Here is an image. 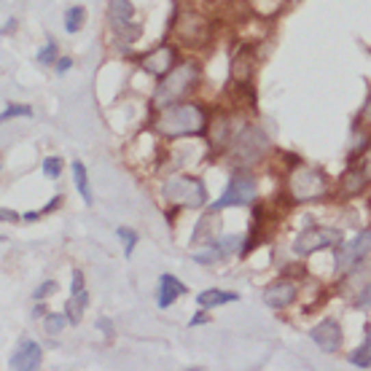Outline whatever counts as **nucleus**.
Returning <instances> with one entry per match:
<instances>
[{
    "mask_svg": "<svg viewBox=\"0 0 371 371\" xmlns=\"http://www.w3.org/2000/svg\"><path fill=\"white\" fill-rule=\"evenodd\" d=\"M358 307H371V283H369V288L361 294V298H358Z\"/></svg>",
    "mask_w": 371,
    "mask_h": 371,
    "instance_id": "obj_29",
    "label": "nucleus"
},
{
    "mask_svg": "<svg viewBox=\"0 0 371 371\" xmlns=\"http://www.w3.org/2000/svg\"><path fill=\"white\" fill-rule=\"evenodd\" d=\"M288 191L296 202H309V199H320L329 191V181L320 170L315 167H296L288 175Z\"/></svg>",
    "mask_w": 371,
    "mask_h": 371,
    "instance_id": "obj_5",
    "label": "nucleus"
},
{
    "mask_svg": "<svg viewBox=\"0 0 371 371\" xmlns=\"http://www.w3.org/2000/svg\"><path fill=\"white\" fill-rule=\"evenodd\" d=\"M366 183H369V175H366L363 170H353V172L344 175L342 191H344V194H361V191L366 188Z\"/></svg>",
    "mask_w": 371,
    "mask_h": 371,
    "instance_id": "obj_19",
    "label": "nucleus"
},
{
    "mask_svg": "<svg viewBox=\"0 0 371 371\" xmlns=\"http://www.w3.org/2000/svg\"><path fill=\"white\" fill-rule=\"evenodd\" d=\"M162 194L167 202L178 205V207H202L207 194H205V183L196 181V178H186V175H175L170 181H164L162 186Z\"/></svg>",
    "mask_w": 371,
    "mask_h": 371,
    "instance_id": "obj_3",
    "label": "nucleus"
},
{
    "mask_svg": "<svg viewBox=\"0 0 371 371\" xmlns=\"http://www.w3.org/2000/svg\"><path fill=\"white\" fill-rule=\"evenodd\" d=\"M3 221H16V216L11 210H3Z\"/></svg>",
    "mask_w": 371,
    "mask_h": 371,
    "instance_id": "obj_32",
    "label": "nucleus"
},
{
    "mask_svg": "<svg viewBox=\"0 0 371 371\" xmlns=\"http://www.w3.org/2000/svg\"><path fill=\"white\" fill-rule=\"evenodd\" d=\"M196 81H199V68H196V62H183L181 68H172L170 73L162 78V84H159V89H156V94H153L156 108H170V105H175Z\"/></svg>",
    "mask_w": 371,
    "mask_h": 371,
    "instance_id": "obj_2",
    "label": "nucleus"
},
{
    "mask_svg": "<svg viewBox=\"0 0 371 371\" xmlns=\"http://www.w3.org/2000/svg\"><path fill=\"white\" fill-rule=\"evenodd\" d=\"M350 363H353V366H358V369H369L371 366V326L366 329V339H363V344H361L358 350H353Z\"/></svg>",
    "mask_w": 371,
    "mask_h": 371,
    "instance_id": "obj_18",
    "label": "nucleus"
},
{
    "mask_svg": "<svg viewBox=\"0 0 371 371\" xmlns=\"http://www.w3.org/2000/svg\"><path fill=\"white\" fill-rule=\"evenodd\" d=\"M186 294V285L178 280V277H172V274H162L159 277V294H156V304L162 307V309H167L172 301L178 296H183Z\"/></svg>",
    "mask_w": 371,
    "mask_h": 371,
    "instance_id": "obj_14",
    "label": "nucleus"
},
{
    "mask_svg": "<svg viewBox=\"0 0 371 371\" xmlns=\"http://www.w3.org/2000/svg\"><path fill=\"white\" fill-rule=\"evenodd\" d=\"M266 149H269V140L259 127H242V132L234 140V162L240 167H248L256 159H261Z\"/></svg>",
    "mask_w": 371,
    "mask_h": 371,
    "instance_id": "obj_6",
    "label": "nucleus"
},
{
    "mask_svg": "<svg viewBox=\"0 0 371 371\" xmlns=\"http://www.w3.org/2000/svg\"><path fill=\"white\" fill-rule=\"evenodd\" d=\"M65 323H71L68 315H46V331L49 334H60L65 329Z\"/></svg>",
    "mask_w": 371,
    "mask_h": 371,
    "instance_id": "obj_24",
    "label": "nucleus"
},
{
    "mask_svg": "<svg viewBox=\"0 0 371 371\" xmlns=\"http://www.w3.org/2000/svg\"><path fill=\"white\" fill-rule=\"evenodd\" d=\"M84 16H86V11H84L81 5H73V8L65 14V30H68V33H78L81 25H84Z\"/></svg>",
    "mask_w": 371,
    "mask_h": 371,
    "instance_id": "obj_20",
    "label": "nucleus"
},
{
    "mask_svg": "<svg viewBox=\"0 0 371 371\" xmlns=\"http://www.w3.org/2000/svg\"><path fill=\"white\" fill-rule=\"evenodd\" d=\"M8 366L16 371H30L40 366V347L33 339H22L14 350V355L8 358Z\"/></svg>",
    "mask_w": 371,
    "mask_h": 371,
    "instance_id": "obj_9",
    "label": "nucleus"
},
{
    "mask_svg": "<svg viewBox=\"0 0 371 371\" xmlns=\"http://www.w3.org/2000/svg\"><path fill=\"white\" fill-rule=\"evenodd\" d=\"M309 339L323 350V353H336L339 344H342V329L336 320H323L318 323L312 331H309Z\"/></svg>",
    "mask_w": 371,
    "mask_h": 371,
    "instance_id": "obj_11",
    "label": "nucleus"
},
{
    "mask_svg": "<svg viewBox=\"0 0 371 371\" xmlns=\"http://www.w3.org/2000/svg\"><path fill=\"white\" fill-rule=\"evenodd\" d=\"M156 129L170 138H186L205 129V111L199 105H170L162 108V116L156 118Z\"/></svg>",
    "mask_w": 371,
    "mask_h": 371,
    "instance_id": "obj_1",
    "label": "nucleus"
},
{
    "mask_svg": "<svg viewBox=\"0 0 371 371\" xmlns=\"http://www.w3.org/2000/svg\"><path fill=\"white\" fill-rule=\"evenodd\" d=\"M140 65L153 75H167L175 68V51L170 46H159L156 51H151L149 57H143Z\"/></svg>",
    "mask_w": 371,
    "mask_h": 371,
    "instance_id": "obj_13",
    "label": "nucleus"
},
{
    "mask_svg": "<svg viewBox=\"0 0 371 371\" xmlns=\"http://www.w3.org/2000/svg\"><path fill=\"white\" fill-rule=\"evenodd\" d=\"M86 307H89V291H86L84 274L75 269V272H73V283H71V301H68V309H65V315L71 318V323H78Z\"/></svg>",
    "mask_w": 371,
    "mask_h": 371,
    "instance_id": "obj_10",
    "label": "nucleus"
},
{
    "mask_svg": "<svg viewBox=\"0 0 371 371\" xmlns=\"http://www.w3.org/2000/svg\"><path fill=\"white\" fill-rule=\"evenodd\" d=\"M342 242V234L336 229H307L301 231L294 242V251L298 256H309L320 248H331V245H339Z\"/></svg>",
    "mask_w": 371,
    "mask_h": 371,
    "instance_id": "obj_8",
    "label": "nucleus"
},
{
    "mask_svg": "<svg viewBox=\"0 0 371 371\" xmlns=\"http://www.w3.org/2000/svg\"><path fill=\"white\" fill-rule=\"evenodd\" d=\"M116 234L121 237V242H124V256L129 259V256H132V251H135V245H138V234H135L132 229H127V226H121Z\"/></svg>",
    "mask_w": 371,
    "mask_h": 371,
    "instance_id": "obj_22",
    "label": "nucleus"
},
{
    "mask_svg": "<svg viewBox=\"0 0 371 371\" xmlns=\"http://www.w3.org/2000/svg\"><path fill=\"white\" fill-rule=\"evenodd\" d=\"M54 60H57V46L49 40V43L38 51V62H40V65H54Z\"/></svg>",
    "mask_w": 371,
    "mask_h": 371,
    "instance_id": "obj_25",
    "label": "nucleus"
},
{
    "mask_svg": "<svg viewBox=\"0 0 371 371\" xmlns=\"http://www.w3.org/2000/svg\"><path fill=\"white\" fill-rule=\"evenodd\" d=\"M16 116H33V108H30V105H8L0 118L8 121V118H16Z\"/></svg>",
    "mask_w": 371,
    "mask_h": 371,
    "instance_id": "obj_27",
    "label": "nucleus"
},
{
    "mask_svg": "<svg viewBox=\"0 0 371 371\" xmlns=\"http://www.w3.org/2000/svg\"><path fill=\"white\" fill-rule=\"evenodd\" d=\"M71 65H73V60H68V57H65V60H60L57 71H60V73H68V71H71Z\"/></svg>",
    "mask_w": 371,
    "mask_h": 371,
    "instance_id": "obj_30",
    "label": "nucleus"
},
{
    "mask_svg": "<svg viewBox=\"0 0 371 371\" xmlns=\"http://www.w3.org/2000/svg\"><path fill=\"white\" fill-rule=\"evenodd\" d=\"M216 245L221 248V253L223 256H229V253H234L242 242H240V237H221V240H216Z\"/></svg>",
    "mask_w": 371,
    "mask_h": 371,
    "instance_id": "obj_26",
    "label": "nucleus"
},
{
    "mask_svg": "<svg viewBox=\"0 0 371 371\" xmlns=\"http://www.w3.org/2000/svg\"><path fill=\"white\" fill-rule=\"evenodd\" d=\"M60 172H62V159L49 156V159L43 162V175H46V178H51V181H57V178H60Z\"/></svg>",
    "mask_w": 371,
    "mask_h": 371,
    "instance_id": "obj_23",
    "label": "nucleus"
},
{
    "mask_svg": "<svg viewBox=\"0 0 371 371\" xmlns=\"http://www.w3.org/2000/svg\"><path fill=\"white\" fill-rule=\"evenodd\" d=\"M54 288H57V283H54V280H49V283H43V285H40V288H38L36 294H33V298H36V301H40V298L46 296V294H51V291H54Z\"/></svg>",
    "mask_w": 371,
    "mask_h": 371,
    "instance_id": "obj_28",
    "label": "nucleus"
},
{
    "mask_svg": "<svg viewBox=\"0 0 371 371\" xmlns=\"http://www.w3.org/2000/svg\"><path fill=\"white\" fill-rule=\"evenodd\" d=\"M73 181H75V188H78V194H81V199H84L86 205H92V188H89V175H86V167H84L81 162H73Z\"/></svg>",
    "mask_w": 371,
    "mask_h": 371,
    "instance_id": "obj_17",
    "label": "nucleus"
},
{
    "mask_svg": "<svg viewBox=\"0 0 371 371\" xmlns=\"http://www.w3.org/2000/svg\"><path fill=\"white\" fill-rule=\"evenodd\" d=\"M253 199H256V178L251 172H245V167H240L231 175L221 199L210 205V213H218L223 207H242V205H251Z\"/></svg>",
    "mask_w": 371,
    "mask_h": 371,
    "instance_id": "obj_4",
    "label": "nucleus"
},
{
    "mask_svg": "<svg viewBox=\"0 0 371 371\" xmlns=\"http://www.w3.org/2000/svg\"><path fill=\"white\" fill-rule=\"evenodd\" d=\"M199 323H207V315H205V312H196V315L191 318V326H199Z\"/></svg>",
    "mask_w": 371,
    "mask_h": 371,
    "instance_id": "obj_31",
    "label": "nucleus"
},
{
    "mask_svg": "<svg viewBox=\"0 0 371 371\" xmlns=\"http://www.w3.org/2000/svg\"><path fill=\"white\" fill-rule=\"evenodd\" d=\"M218 259H223V253L216 242H213L210 248H205V251H196V253H194V261H196V264H213V261H218Z\"/></svg>",
    "mask_w": 371,
    "mask_h": 371,
    "instance_id": "obj_21",
    "label": "nucleus"
},
{
    "mask_svg": "<svg viewBox=\"0 0 371 371\" xmlns=\"http://www.w3.org/2000/svg\"><path fill=\"white\" fill-rule=\"evenodd\" d=\"M199 307L202 309H210V307H223V304H231V301H240V296L234 294V291H218V288H207V291H202L199 296Z\"/></svg>",
    "mask_w": 371,
    "mask_h": 371,
    "instance_id": "obj_16",
    "label": "nucleus"
},
{
    "mask_svg": "<svg viewBox=\"0 0 371 371\" xmlns=\"http://www.w3.org/2000/svg\"><path fill=\"white\" fill-rule=\"evenodd\" d=\"M371 251V229L366 231H361L344 251H342V256L336 259V269H347V266H355L358 261L363 259L366 253Z\"/></svg>",
    "mask_w": 371,
    "mask_h": 371,
    "instance_id": "obj_12",
    "label": "nucleus"
},
{
    "mask_svg": "<svg viewBox=\"0 0 371 371\" xmlns=\"http://www.w3.org/2000/svg\"><path fill=\"white\" fill-rule=\"evenodd\" d=\"M294 298H296V285H291V283H277V285H269L264 291V304L272 307V309H283Z\"/></svg>",
    "mask_w": 371,
    "mask_h": 371,
    "instance_id": "obj_15",
    "label": "nucleus"
},
{
    "mask_svg": "<svg viewBox=\"0 0 371 371\" xmlns=\"http://www.w3.org/2000/svg\"><path fill=\"white\" fill-rule=\"evenodd\" d=\"M108 19L111 27L116 30V36L121 38L124 43H132L140 36V25L135 19V5L129 0H111L108 5Z\"/></svg>",
    "mask_w": 371,
    "mask_h": 371,
    "instance_id": "obj_7",
    "label": "nucleus"
}]
</instances>
